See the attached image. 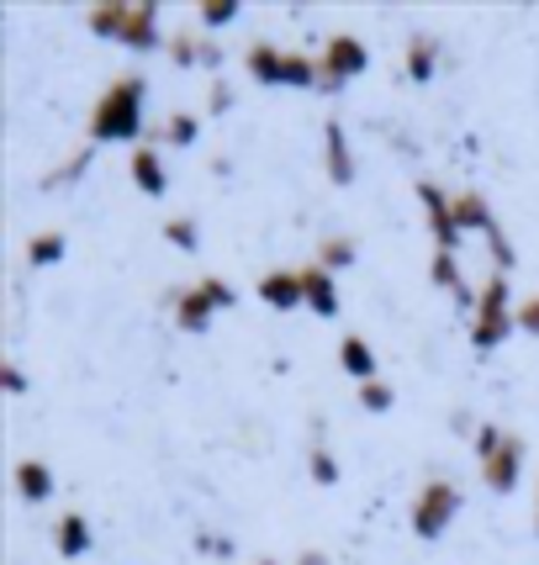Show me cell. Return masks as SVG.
<instances>
[{"instance_id": "20", "label": "cell", "mask_w": 539, "mask_h": 565, "mask_svg": "<svg viewBox=\"0 0 539 565\" xmlns=\"http://www.w3.org/2000/svg\"><path fill=\"white\" fill-rule=\"evenodd\" d=\"M402 70H408V79L429 85L434 70H440V43H434V38H413V43H408V58H402Z\"/></svg>"}, {"instance_id": "17", "label": "cell", "mask_w": 539, "mask_h": 565, "mask_svg": "<svg viewBox=\"0 0 539 565\" xmlns=\"http://www.w3.org/2000/svg\"><path fill=\"white\" fill-rule=\"evenodd\" d=\"M127 17H133V6H127V0H101L96 11L85 17V26H91L96 38H112V43H123Z\"/></svg>"}, {"instance_id": "6", "label": "cell", "mask_w": 539, "mask_h": 565, "mask_svg": "<svg viewBox=\"0 0 539 565\" xmlns=\"http://www.w3.org/2000/svg\"><path fill=\"white\" fill-rule=\"evenodd\" d=\"M366 64H370V53L360 38H349V32L328 38V49H323V58H318V90H339L349 79H360Z\"/></svg>"}, {"instance_id": "28", "label": "cell", "mask_w": 539, "mask_h": 565, "mask_svg": "<svg viewBox=\"0 0 539 565\" xmlns=\"http://www.w3.org/2000/svg\"><path fill=\"white\" fill-rule=\"evenodd\" d=\"M392 402H397V392L387 381H366V386H360V407H366V413H392Z\"/></svg>"}, {"instance_id": "4", "label": "cell", "mask_w": 539, "mask_h": 565, "mask_svg": "<svg viewBox=\"0 0 539 565\" xmlns=\"http://www.w3.org/2000/svg\"><path fill=\"white\" fill-rule=\"evenodd\" d=\"M508 275H492L482 296H476V312H471V344L476 349H497L508 344V333L518 328V312L508 307Z\"/></svg>"}, {"instance_id": "21", "label": "cell", "mask_w": 539, "mask_h": 565, "mask_svg": "<svg viewBox=\"0 0 539 565\" xmlns=\"http://www.w3.org/2000/svg\"><path fill=\"white\" fill-rule=\"evenodd\" d=\"M197 132H201L197 111H175V117H165V127H159L154 138H159V143H170V148H191L197 143Z\"/></svg>"}, {"instance_id": "5", "label": "cell", "mask_w": 539, "mask_h": 565, "mask_svg": "<svg viewBox=\"0 0 539 565\" xmlns=\"http://www.w3.org/2000/svg\"><path fill=\"white\" fill-rule=\"evenodd\" d=\"M461 513V492L450 481H423V492L413 497V534L418 540H440L444 529Z\"/></svg>"}, {"instance_id": "9", "label": "cell", "mask_w": 539, "mask_h": 565, "mask_svg": "<svg viewBox=\"0 0 539 565\" xmlns=\"http://www.w3.org/2000/svg\"><path fill=\"white\" fill-rule=\"evenodd\" d=\"M260 301L275 307V312L307 307V280H302V270H270L265 280H260Z\"/></svg>"}, {"instance_id": "23", "label": "cell", "mask_w": 539, "mask_h": 565, "mask_svg": "<svg viewBox=\"0 0 539 565\" xmlns=\"http://www.w3.org/2000/svg\"><path fill=\"white\" fill-rule=\"evenodd\" d=\"M64 248H70V238L49 227V233H32V238H27V259H32V265H59Z\"/></svg>"}, {"instance_id": "3", "label": "cell", "mask_w": 539, "mask_h": 565, "mask_svg": "<svg viewBox=\"0 0 539 565\" xmlns=\"http://www.w3.org/2000/svg\"><path fill=\"white\" fill-rule=\"evenodd\" d=\"M233 301H239V291H233L222 275H207V280H197L191 291H175L170 296L175 328H180V333H207V328H212V318H218V312H228Z\"/></svg>"}, {"instance_id": "33", "label": "cell", "mask_w": 539, "mask_h": 565, "mask_svg": "<svg viewBox=\"0 0 539 565\" xmlns=\"http://www.w3.org/2000/svg\"><path fill=\"white\" fill-rule=\"evenodd\" d=\"M0 381H6V392H11V396L27 392V375H22V365H17V360H6V365H0Z\"/></svg>"}, {"instance_id": "34", "label": "cell", "mask_w": 539, "mask_h": 565, "mask_svg": "<svg viewBox=\"0 0 539 565\" xmlns=\"http://www.w3.org/2000/svg\"><path fill=\"white\" fill-rule=\"evenodd\" d=\"M233 106V96H228V85H212V111H228Z\"/></svg>"}, {"instance_id": "8", "label": "cell", "mask_w": 539, "mask_h": 565, "mask_svg": "<svg viewBox=\"0 0 539 565\" xmlns=\"http://www.w3.org/2000/svg\"><path fill=\"white\" fill-rule=\"evenodd\" d=\"M482 481H487V492H497V497H508L518 481H524V439H518V434H508L503 449H497L492 460H482Z\"/></svg>"}, {"instance_id": "16", "label": "cell", "mask_w": 539, "mask_h": 565, "mask_svg": "<svg viewBox=\"0 0 539 565\" xmlns=\"http://www.w3.org/2000/svg\"><path fill=\"white\" fill-rule=\"evenodd\" d=\"M455 201V222H461V233H492L497 227V217H492V206L482 191H461V196H450Z\"/></svg>"}, {"instance_id": "1", "label": "cell", "mask_w": 539, "mask_h": 565, "mask_svg": "<svg viewBox=\"0 0 539 565\" xmlns=\"http://www.w3.org/2000/svg\"><path fill=\"white\" fill-rule=\"evenodd\" d=\"M144 96H148V79L144 74H123V79H112L106 90H101L96 111H91V143H133V138H144Z\"/></svg>"}, {"instance_id": "11", "label": "cell", "mask_w": 539, "mask_h": 565, "mask_svg": "<svg viewBox=\"0 0 539 565\" xmlns=\"http://www.w3.org/2000/svg\"><path fill=\"white\" fill-rule=\"evenodd\" d=\"M127 174H133V185H138L144 196H165V191H170V170H165V159H159V148H154V143L133 148V164H127Z\"/></svg>"}, {"instance_id": "2", "label": "cell", "mask_w": 539, "mask_h": 565, "mask_svg": "<svg viewBox=\"0 0 539 565\" xmlns=\"http://www.w3.org/2000/svg\"><path fill=\"white\" fill-rule=\"evenodd\" d=\"M244 70L260 79V85H296V90H318V58L307 53H286L275 43H249Z\"/></svg>"}, {"instance_id": "31", "label": "cell", "mask_w": 539, "mask_h": 565, "mask_svg": "<svg viewBox=\"0 0 539 565\" xmlns=\"http://www.w3.org/2000/svg\"><path fill=\"white\" fill-rule=\"evenodd\" d=\"M487 244H492V265H497V275H503V270H514V244L503 238V227H492V233H487Z\"/></svg>"}, {"instance_id": "7", "label": "cell", "mask_w": 539, "mask_h": 565, "mask_svg": "<svg viewBox=\"0 0 539 565\" xmlns=\"http://www.w3.org/2000/svg\"><path fill=\"white\" fill-rule=\"evenodd\" d=\"M418 201H423V217H429L434 244H440L444 254H455V244L466 238V233H461V222H455V201L444 196L440 185H418Z\"/></svg>"}, {"instance_id": "29", "label": "cell", "mask_w": 539, "mask_h": 565, "mask_svg": "<svg viewBox=\"0 0 539 565\" xmlns=\"http://www.w3.org/2000/svg\"><path fill=\"white\" fill-rule=\"evenodd\" d=\"M165 238H170L175 248H186V254H191V248L201 244V233H197V217H170V222H165Z\"/></svg>"}, {"instance_id": "35", "label": "cell", "mask_w": 539, "mask_h": 565, "mask_svg": "<svg viewBox=\"0 0 539 565\" xmlns=\"http://www.w3.org/2000/svg\"><path fill=\"white\" fill-rule=\"evenodd\" d=\"M296 565H328V561H323V550H307V555H302Z\"/></svg>"}, {"instance_id": "26", "label": "cell", "mask_w": 539, "mask_h": 565, "mask_svg": "<svg viewBox=\"0 0 539 565\" xmlns=\"http://www.w3.org/2000/svg\"><path fill=\"white\" fill-rule=\"evenodd\" d=\"M85 164H91V148H74L70 159H64V164H59V170H53L49 180H43V185H49V191H59V185H74V180H80V170H85Z\"/></svg>"}, {"instance_id": "22", "label": "cell", "mask_w": 539, "mask_h": 565, "mask_svg": "<svg viewBox=\"0 0 539 565\" xmlns=\"http://www.w3.org/2000/svg\"><path fill=\"white\" fill-rule=\"evenodd\" d=\"M355 254H360V244L349 233H328L318 244V265L323 270H344V265H355Z\"/></svg>"}, {"instance_id": "37", "label": "cell", "mask_w": 539, "mask_h": 565, "mask_svg": "<svg viewBox=\"0 0 539 565\" xmlns=\"http://www.w3.org/2000/svg\"><path fill=\"white\" fill-rule=\"evenodd\" d=\"M260 565H275V561H260Z\"/></svg>"}, {"instance_id": "19", "label": "cell", "mask_w": 539, "mask_h": 565, "mask_svg": "<svg viewBox=\"0 0 539 565\" xmlns=\"http://www.w3.org/2000/svg\"><path fill=\"white\" fill-rule=\"evenodd\" d=\"M17 497H22V502H49L53 470L43 466V460H17Z\"/></svg>"}, {"instance_id": "14", "label": "cell", "mask_w": 539, "mask_h": 565, "mask_svg": "<svg viewBox=\"0 0 539 565\" xmlns=\"http://www.w3.org/2000/svg\"><path fill=\"white\" fill-rule=\"evenodd\" d=\"M339 370L349 375V381H360V386H366V381H381L376 349H370L366 339H360V333H349V339L339 344Z\"/></svg>"}, {"instance_id": "10", "label": "cell", "mask_w": 539, "mask_h": 565, "mask_svg": "<svg viewBox=\"0 0 539 565\" xmlns=\"http://www.w3.org/2000/svg\"><path fill=\"white\" fill-rule=\"evenodd\" d=\"M123 49H133V53L165 49V32H159V6H154V0L133 6V17H127V32H123Z\"/></svg>"}, {"instance_id": "12", "label": "cell", "mask_w": 539, "mask_h": 565, "mask_svg": "<svg viewBox=\"0 0 539 565\" xmlns=\"http://www.w3.org/2000/svg\"><path fill=\"white\" fill-rule=\"evenodd\" d=\"M323 164H328V180L334 185H349L355 180V153H349V132L339 122L323 127Z\"/></svg>"}, {"instance_id": "18", "label": "cell", "mask_w": 539, "mask_h": 565, "mask_svg": "<svg viewBox=\"0 0 539 565\" xmlns=\"http://www.w3.org/2000/svg\"><path fill=\"white\" fill-rule=\"evenodd\" d=\"M53 544H59V555H64V561H80V555L91 550V523H85V513H64V518H59Z\"/></svg>"}, {"instance_id": "15", "label": "cell", "mask_w": 539, "mask_h": 565, "mask_svg": "<svg viewBox=\"0 0 539 565\" xmlns=\"http://www.w3.org/2000/svg\"><path fill=\"white\" fill-rule=\"evenodd\" d=\"M302 280H307V307H313L318 318H339V286H334V270L307 265V270H302Z\"/></svg>"}, {"instance_id": "27", "label": "cell", "mask_w": 539, "mask_h": 565, "mask_svg": "<svg viewBox=\"0 0 539 565\" xmlns=\"http://www.w3.org/2000/svg\"><path fill=\"white\" fill-rule=\"evenodd\" d=\"M197 17H201V26H228V22H239V0H201Z\"/></svg>"}, {"instance_id": "30", "label": "cell", "mask_w": 539, "mask_h": 565, "mask_svg": "<svg viewBox=\"0 0 539 565\" xmlns=\"http://www.w3.org/2000/svg\"><path fill=\"white\" fill-rule=\"evenodd\" d=\"M503 439H508V434H503L497 423H482V428H476V455H482V460H492V455L503 449Z\"/></svg>"}, {"instance_id": "13", "label": "cell", "mask_w": 539, "mask_h": 565, "mask_svg": "<svg viewBox=\"0 0 539 565\" xmlns=\"http://www.w3.org/2000/svg\"><path fill=\"white\" fill-rule=\"evenodd\" d=\"M429 280H434L440 291L455 296L461 307H471V312H476V296H471L466 270H461V259H455V254H444V248H434V265H429Z\"/></svg>"}, {"instance_id": "32", "label": "cell", "mask_w": 539, "mask_h": 565, "mask_svg": "<svg viewBox=\"0 0 539 565\" xmlns=\"http://www.w3.org/2000/svg\"><path fill=\"white\" fill-rule=\"evenodd\" d=\"M518 333L539 339V296H524V301H518Z\"/></svg>"}, {"instance_id": "36", "label": "cell", "mask_w": 539, "mask_h": 565, "mask_svg": "<svg viewBox=\"0 0 539 565\" xmlns=\"http://www.w3.org/2000/svg\"><path fill=\"white\" fill-rule=\"evenodd\" d=\"M535 513H539V508H535ZM535 534H539V518H535Z\"/></svg>"}, {"instance_id": "25", "label": "cell", "mask_w": 539, "mask_h": 565, "mask_svg": "<svg viewBox=\"0 0 539 565\" xmlns=\"http://www.w3.org/2000/svg\"><path fill=\"white\" fill-rule=\"evenodd\" d=\"M170 58L180 70H191V64H207V43H197L191 32H175L170 38Z\"/></svg>"}, {"instance_id": "24", "label": "cell", "mask_w": 539, "mask_h": 565, "mask_svg": "<svg viewBox=\"0 0 539 565\" xmlns=\"http://www.w3.org/2000/svg\"><path fill=\"white\" fill-rule=\"evenodd\" d=\"M307 470H313V481L318 487H339V460H334V449L328 444H313V455H307Z\"/></svg>"}]
</instances>
